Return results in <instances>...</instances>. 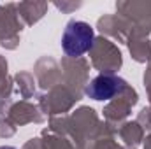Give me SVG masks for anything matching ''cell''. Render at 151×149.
Masks as SVG:
<instances>
[{
  "mask_svg": "<svg viewBox=\"0 0 151 149\" xmlns=\"http://www.w3.org/2000/svg\"><path fill=\"white\" fill-rule=\"evenodd\" d=\"M93 40H95V32L90 23L70 19L62 34V49L67 56L77 58L91 49Z\"/></svg>",
  "mask_w": 151,
  "mask_h": 149,
  "instance_id": "obj_1",
  "label": "cell"
},
{
  "mask_svg": "<svg viewBox=\"0 0 151 149\" xmlns=\"http://www.w3.org/2000/svg\"><path fill=\"white\" fill-rule=\"evenodd\" d=\"M0 149H18V148H12V146H0Z\"/></svg>",
  "mask_w": 151,
  "mask_h": 149,
  "instance_id": "obj_3",
  "label": "cell"
},
{
  "mask_svg": "<svg viewBox=\"0 0 151 149\" xmlns=\"http://www.w3.org/2000/svg\"><path fill=\"white\" fill-rule=\"evenodd\" d=\"M125 88H127L125 79H121L114 74H100L88 82L84 91L90 98L99 100V102H106V100L114 98L116 95L123 93Z\"/></svg>",
  "mask_w": 151,
  "mask_h": 149,
  "instance_id": "obj_2",
  "label": "cell"
}]
</instances>
